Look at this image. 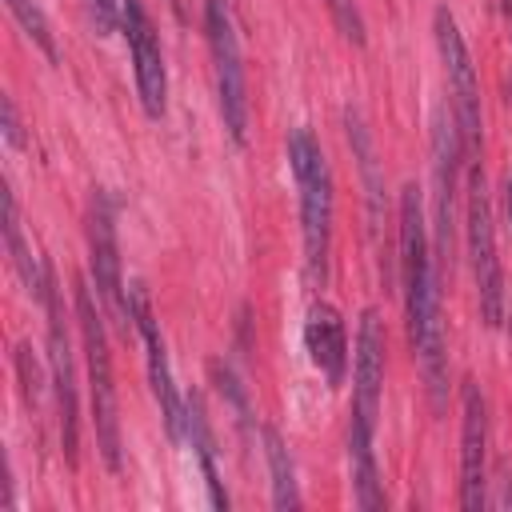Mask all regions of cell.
<instances>
[{"mask_svg":"<svg viewBox=\"0 0 512 512\" xmlns=\"http://www.w3.org/2000/svg\"><path fill=\"white\" fill-rule=\"evenodd\" d=\"M128 304H132V328L140 332L144 340V356H148V380H152V396L160 404V420L168 428V436L176 440L184 432V416H188V404L180 400L176 384H172V368H168V352H164V336L152 320V308H148V292L140 284L128 288Z\"/></svg>","mask_w":512,"mask_h":512,"instance_id":"11","label":"cell"},{"mask_svg":"<svg viewBox=\"0 0 512 512\" xmlns=\"http://www.w3.org/2000/svg\"><path fill=\"white\" fill-rule=\"evenodd\" d=\"M188 416H184V432L192 436V448L200 456V468H204V480H208V500L216 508H228V496L220 488V472H216V460H212V436H208V424H204V404L200 396H188Z\"/></svg>","mask_w":512,"mask_h":512,"instance_id":"17","label":"cell"},{"mask_svg":"<svg viewBox=\"0 0 512 512\" xmlns=\"http://www.w3.org/2000/svg\"><path fill=\"white\" fill-rule=\"evenodd\" d=\"M4 240H8V256H12L16 272H20V280H24V284H28V292H36V300H40V292H44V284H48V268L32 256V248H28L24 232H20L16 196H12L8 188H4Z\"/></svg>","mask_w":512,"mask_h":512,"instance_id":"15","label":"cell"},{"mask_svg":"<svg viewBox=\"0 0 512 512\" xmlns=\"http://www.w3.org/2000/svg\"><path fill=\"white\" fill-rule=\"evenodd\" d=\"M204 28H208V48H212V72H216V100H220V120L236 144L248 136V92H244V64H240V44L232 16L224 0H204Z\"/></svg>","mask_w":512,"mask_h":512,"instance_id":"5","label":"cell"},{"mask_svg":"<svg viewBox=\"0 0 512 512\" xmlns=\"http://www.w3.org/2000/svg\"><path fill=\"white\" fill-rule=\"evenodd\" d=\"M76 320H80L84 364H88V400H92L96 448H100L108 472H120V412H116V380H112L108 332H104V316H100L88 284L76 288Z\"/></svg>","mask_w":512,"mask_h":512,"instance_id":"3","label":"cell"},{"mask_svg":"<svg viewBox=\"0 0 512 512\" xmlns=\"http://www.w3.org/2000/svg\"><path fill=\"white\" fill-rule=\"evenodd\" d=\"M88 268L96 280V296L108 308V316L128 332L132 324V304H128V284H124V268H120V244H116V216L108 196H92V212H88Z\"/></svg>","mask_w":512,"mask_h":512,"instance_id":"7","label":"cell"},{"mask_svg":"<svg viewBox=\"0 0 512 512\" xmlns=\"http://www.w3.org/2000/svg\"><path fill=\"white\" fill-rule=\"evenodd\" d=\"M400 280H404L408 340H412V352L420 360L428 400L440 412L444 408V384H448V360H444L436 272H432V256H428V232H424L420 188L416 184H404V192H400Z\"/></svg>","mask_w":512,"mask_h":512,"instance_id":"1","label":"cell"},{"mask_svg":"<svg viewBox=\"0 0 512 512\" xmlns=\"http://www.w3.org/2000/svg\"><path fill=\"white\" fill-rule=\"evenodd\" d=\"M508 220H512V180H508Z\"/></svg>","mask_w":512,"mask_h":512,"instance_id":"21","label":"cell"},{"mask_svg":"<svg viewBox=\"0 0 512 512\" xmlns=\"http://www.w3.org/2000/svg\"><path fill=\"white\" fill-rule=\"evenodd\" d=\"M380 392H384V328L380 316L368 308L356 328V356H352V420L348 428L376 436L380 416Z\"/></svg>","mask_w":512,"mask_h":512,"instance_id":"10","label":"cell"},{"mask_svg":"<svg viewBox=\"0 0 512 512\" xmlns=\"http://www.w3.org/2000/svg\"><path fill=\"white\" fill-rule=\"evenodd\" d=\"M120 28L128 36V56H132V72H136L140 108H144V116L160 120L164 104H168V68H164L160 36H156L140 0H120Z\"/></svg>","mask_w":512,"mask_h":512,"instance_id":"8","label":"cell"},{"mask_svg":"<svg viewBox=\"0 0 512 512\" xmlns=\"http://www.w3.org/2000/svg\"><path fill=\"white\" fill-rule=\"evenodd\" d=\"M488 484V412L480 388L468 380L460 396V504L476 512Z\"/></svg>","mask_w":512,"mask_h":512,"instance_id":"12","label":"cell"},{"mask_svg":"<svg viewBox=\"0 0 512 512\" xmlns=\"http://www.w3.org/2000/svg\"><path fill=\"white\" fill-rule=\"evenodd\" d=\"M4 136H8V144H12V148H20V144H24V136H20V120H16L12 100H4Z\"/></svg>","mask_w":512,"mask_h":512,"instance_id":"20","label":"cell"},{"mask_svg":"<svg viewBox=\"0 0 512 512\" xmlns=\"http://www.w3.org/2000/svg\"><path fill=\"white\" fill-rule=\"evenodd\" d=\"M288 164L300 188V232H304V268L320 288L328 280V248H332V172L320 152V140L308 128H292Z\"/></svg>","mask_w":512,"mask_h":512,"instance_id":"2","label":"cell"},{"mask_svg":"<svg viewBox=\"0 0 512 512\" xmlns=\"http://www.w3.org/2000/svg\"><path fill=\"white\" fill-rule=\"evenodd\" d=\"M88 12H92V20H96V32H116V24H120V0H88Z\"/></svg>","mask_w":512,"mask_h":512,"instance_id":"19","label":"cell"},{"mask_svg":"<svg viewBox=\"0 0 512 512\" xmlns=\"http://www.w3.org/2000/svg\"><path fill=\"white\" fill-rule=\"evenodd\" d=\"M468 260H472V280H476V300L484 324H500L504 316V276H500V256H496V228H492V200L484 172H468Z\"/></svg>","mask_w":512,"mask_h":512,"instance_id":"4","label":"cell"},{"mask_svg":"<svg viewBox=\"0 0 512 512\" xmlns=\"http://www.w3.org/2000/svg\"><path fill=\"white\" fill-rule=\"evenodd\" d=\"M372 440L356 428H348V464H352V488H356V504L360 508H384V488L376 476V456H372Z\"/></svg>","mask_w":512,"mask_h":512,"instance_id":"14","label":"cell"},{"mask_svg":"<svg viewBox=\"0 0 512 512\" xmlns=\"http://www.w3.org/2000/svg\"><path fill=\"white\" fill-rule=\"evenodd\" d=\"M40 304L48 312V368H52V392H56V408H60V444L68 464H76V440H80V404H76V368H72V344L64 332V312L56 300V280L48 272V284L40 292Z\"/></svg>","mask_w":512,"mask_h":512,"instance_id":"9","label":"cell"},{"mask_svg":"<svg viewBox=\"0 0 512 512\" xmlns=\"http://www.w3.org/2000/svg\"><path fill=\"white\" fill-rule=\"evenodd\" d=\"M264 456H268V476H272V504L276 508H300L296 468H292L288 444L280 440L276 428H264Z\"/></svg>","mask_w":512,"mask_h":512,"instance_id":"16","label":"cell"},{"mask_svg":"<svg viewBox=\"0 0 512 512\" xmlns=\"http://www.w3.org/2000/svg\"><path fill=\"white\" fill-rule=\"evenodd\" d=\"M436 48H440V60H444V80H448L452 120H456L460 144L468 152H480V84H476L468 44H464L448 8H436Z\"/></svg>","mask_w":512,"mask_h":512,"instance_id":"6","label":"cell"},{"mask_svg":"<svg viewBox=\"0 0 512 512\" xmlns=\"http://www.w3.org/2000/svg\"><path fill=\"white\" fill-rule=\"evenodd\" d=\"M8 4V12L20 20V28L40 44V52L48 56V60H56V40H52V28H48V16L40 12V4L36 0H4Z\"/></svg>","mask_w":512,"mask_h":512,"instance_id":"18","label":"cell"},{"mask_svg":"<svg viewBox=\"0 0 512 512\" xmlns=\"http://www.w3.org/2000/svg\"><path fill=\"white\" fill-rule=\"evenodd\" d=\"M304 348H308V360L316 364V372L328 380V388H340L344 372H348V332H344V320H340V312L332 304L316 300L308 308Z\"/></svg>","mask_w":512,"mask_h":512,"instance_id":"13","label":"cell"}]
</instances>
